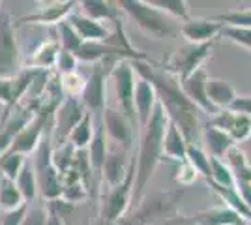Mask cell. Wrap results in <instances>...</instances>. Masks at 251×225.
<instances>
[{"label":"cell","instance_id":"1","mask_svg":"<svg viewBox=\"0 0 251 225\" xmlns=\"http://www.w3.org/2000/svg\"><path fill=\"white\" fill-rule=\"evenodd\" d=\"M131 66L141 79H145L154 86L157 94V103L163 107L169 120L176 124L178 129L184 133L188 143H191L193 133L197 129V122H199V109L182 92L180 81L176 77L169 75L165 70L163 72L156 70L154 66L148 64V60H135L131 62Z\"/></svg>","mask_w":251,"mask_h":225},{"label":"cell","instance_id":"2","mask_svg":"<svg viewBox=\"0 0 251 225\" xmlns=\"http://www.w3.org/2000/svg\"><path fill=\"white\" fill-rule=\"evenodd\" d=\"M169 126V117L157 103L148 124L143 128V137L135 156V182H133V203L145 199V190L152 180L157 165L163 161V139Z\"/></svg>","mask_w":251,"mask_h":225},{"label":"cell","instance_id":"3","mask_svg":"<svg viewBox=\"0 0 251 225\" xmlns=\"http://www.w3.org/2000/svg\"><path fill=\"white\" fill-rule=\"evenodd\" d=\"M182 199V188L173 192L152 195L148 201H141L131 214L124 216L116 225H157L173 218L176 204Z\"/></svg>","mask_w":251,"mask_h":225},{"label":"cell","instance_id":"4","mask_svg":"<svg viewBox=\"0 0 251 225\" xmlns=\"http://www.w3.org/2000/svg\"><path fill=\"white\" fill-rule=\"evenodd\" d=\"M34 171L38 178V192L42 193L43 199L54 201L62 197V182L60 173L56 171L52 163V124L45 129L43 139L36 150V158L32 160Z\"/></svg>","mask_w":251,"mask_h":225},{"label":"cell","instance_id":"5","mask_svg":"<svg viewBox=\"0 0 251 225\" xmlns=\"http://www.w3.org/2000/svg\"><path fill=\"white\" fill-rule=\"evenodd\" d=\"M116 4L120 11L127 13L135 21V25L143 32L150 34L154 38H165L175 34L173 19L156 10L154 6H150L147 0H120Z\"/></svg>","mask_w":251,"mask_h":225},{"label":"cell","instance_id":"6","mask_svg":"<svg viewBox=\"0 0 251 225\" xmlns=\"http://www.w3.org/2000/svg\"><path fill=\"white\" fill-rule=\"evenodd\" d=\"M133 182H135V154L131 158L124 180L115 188H107V197H103V203H101L100 225H116L124 218L133 197Z\"/></svg>","mask_w":251,"mask_h":225},{"label":"cell","instance_id":"7","mask_svg":"<svg viewBox=\"0 0 251 225\" xmlns=\"http://www.w3.org/2000/svg\"><path fill=\"white\" fill-rule=\"evenodd\" d=\"M214 42L208 43H184L176 49V53L171 56V60L165 66V72L173 77H176L178 81H186L188 77L199 72L202 64L208 60L212 53Z\"/></svg>","mask_w":251,"mask_h":225},{"label":"cell","instance_id":"8","mask_svg":"<svg viewBox=\"0 0 251 225\" xmlns=\"http://www.w3.org/2000/svg\"><path fill=\"white\" fill-rule=\"evenodd\" d=\"M115 83L116 100L120 103V111L124 113V117L129 120V124L135 129L137 126V113H135V70L131 62L122 60L116 62L115 68L111 70L109 75Z\"/></svg>","mask_w":251,"mask_h":225},{"label":"cell","instance_id":"9","mask_svg":"<svg viewBox=\"0 0 251 225\" xmlns=\"http://www.w3.org/2000/svg\"><path fill=\"white\" fill-rule=\"evenodd\" d=\"M21 70V51L15 40V25L8 11L0 10V77H13Z\"/></svg>","mask_w":251,"mask_h":225},{"label":"cell","instance_id":"10","mask_svg":"<svg viewBox=\"0 0 251 225\" xmlns=\"http://www.w3.org/2000/svg\"><path fill=\"white\" fill-rule=\"evenodd\" d=\"M34 77H36V70H28V68H23L13 77H0V103L4 105V115L0 118V124H4L11 117V113L19 107V101L21 98L26 96Z\"/></svg>","mask_w":251,"mask_h":225},{"label":"cell","instance_id":"11","mask_svg":"<svg viewBox=\"0 0 251 225\" xmlns=\"http://www.w3.org/2000/svg\"><path fill=\"white\" fill-rule=\"evenodd\" d=\"M86 115L83 101L77 98H64L60 107L56 109L52 118V147L64 145L70 139V133Z\"/></svg>","mask_w":251,"mask_h":225},{"label":"cell","instance_id":"12","mask_svg":"<svg viewBox=\"0 0 251 225\" xmlns=\"http://www.w3.org/2000/svg\"><path fill=\"white\" fill-rule=\"evenodd\" d=\"M115 64L116 62L92 64L90 75L86 77L81 101H83L84 109L92 115H101V111L105 109V83H107V77L111 75V70L115 68Z\"/></svg>","mask_w":251,"mask_h":225},{"label":"cell","instance_id":"13","mask_svg":"<svg viewBox=\"0 0 251 225\" xmlns=\"http://www.w3.org/2000/svg\"><path fill=\"white\" fill-rule=\"evenodd\" d=\"M40 6L43 8H38L34 13H28V15H23L19 19H13V25H58V23L66 21L72 13H74V8L77 6V2L74 0H64V2H47L43 4L40 2Z\"/></svg>","mask_w":251,"mask_h":225},{"label":"cell","instance_id":"14","mask_svg":"<svg viewBox=\"0 0 251 225\" xmlns=\"http://www.w3.org/2000/svg\"><path fill=\"white\" fill-rule=\"evenodd\" d=\"M208 124L225 131L236 147L240 143H246V141L251 139V118L238 115V113H232L230 109H223L218 115H214L210 118Z\"/></svg>","mask_w":251,"mask_h":225},{"label":"cell","instance_id":"15","mask_svg":"<svg viewBox=\"0 0 251 225\" xmlns=\"http://www.w3.org/2000/svg\"><path fill=\"white\" fill-rule=\"evenodd\" d=\"M101 120H103V128L109 133V137L115 141V145L126 149L127 152L131 150L133 143V126L129 124V120L124 117L122 111L115 107H107L101 111Z\"/></svg>","mask_w":251,"mask_h":225},{"label":"cell","instance_id":"16","mask_svg":"<svg viewBox=\"0 0 251 225\" xmlns=\"http://www.w3.org/2000/svg\"><path fill=\"white\" fill-rule=\"evenodd\" d=\"M36 113H38L36 103L28 101L26 105H19L4 124H0V158L10 150L11 143L17 137V133L36 117Z\"/></svg>","mask_w":251,"mask_h":225},{"label":"cell","instance_id":"17","mask_svg":"<svg viewBox=\"0 0 251 225\" xmlns=\"http://www.w3.org/2000/svg\"><path fill=\"white\" fill-rule=\"evenodd\" d=\"M206 81H208V75L201 68L199 72H195V74L191 75V77H188L186 81H182V83H180V88H182V92L186 94V98H188L189 101L199 109V111L206 113L210 117H214V115H218L220 111L208 101V96H206Z\"/></svg>","mask_w":251,"mask_h":225},{"label":"cell","instance_id":"18","mask_svg":"<svg viewBox=\"0 0 251 225\" xmlns=\"http://www.w3.org/2000/svg\"><path fill=\"white\" fill-rule=\"evenodd\" d=\"M127 150L115 145L111 150H107V158H105L103 173H101V180H103L109 188H115L122 182L127 175L131 158H127Z\"/></svg>","mask_w":251,"mask_h":225},{"label":"cell","instance_id":"19","mask_svg":"<svg viewBox=\"0 0 251 225\" xmlns=\"http://www.w3.org/2000/svg\"><path fill=\"white\" fill-rule=\"evenodd\" d=\"M180 32L188 43H208L220 38L221 25L214 19H189L182 23Z\"/></svg>","mask_w":251,"mask_h":225},{"label":"cell","instance_id":"20","mask_svg":"<svg viewBox=\"0 0 251 225\" xmlns=\"http://www.w3.org/2000/svg\"><path fill=\"white\" fill-rule=\"evenodd\" d=\"M157 105V94L154 86L145 79H137L135 83V113H137V126L143 129L148 124L154 109Z\"/></svg>","mask_w":251,"mask_h":225},{"label":"cell","instance_id":"21","mask_svg":"<svg viewBox=\"0 0 251 225\" xmlns=\"http://www.w3.org/2000/svg\"><path fill=\"white\" fill-rule=\"evenodd\" d=\"M60 42L58 38H51L47 42H43L32 56L26 60L25 68L28 70H36V72H52L54 66H56V60H58V54H60Z\"/></svg>","mask_w":251,"mask_h":225},{"label":"cell","instance_id":"22","mask_svg":"<svg viewBox=\"0 0 251 225\" xmlns=\"http://www.w3.org/2000/svg\"><path fill=\"white\" fill-rule=\"evenodd\" d=\"M66 21L74 26V30L83 42H105L111 36L109 28H105L101 23L84 17L83 13H72Z\"/></svg>","mask_w":251,"mask_h":225},{"label":"cell","instance_id":"23","mask_svg":"<svg viewBox=\"0 0 251 225\" xmlns=\"http://www.w3.org/2000/svg\"><path fill=\"white\" fill-rule=\"evenodd\" d=\"M206 96H208V101L218 109V111H223V109H229L230 103L236 100V90L234 86L230 85L229 81L225 79H220V77H208L206 81Z\"/></svg>","mask_w":251,"mask_h":225},{"label":"cell","instance_id":"24","mask_svg":"<svg viewBox=\"0 0 251 225\" xmlns=\"http://www.w3.org/2000/svg\"><path fill=\"white\" fill-rule=\"evenodd\" d=\"M202 141H204V152L208 154L210 158H225L227 152H229L232 147H236L232 139L225 131H221L220 128L212 126V124H206L204 129H202Z\"/></svg>","mask_w":251,"mask_h":225},{"label":"cell","instance_id":"25","mask_svg":"<svg viewBox=\"0 0 251 225\" xmlns=\"http://www.w3.org/2000/svg\"><path fill=\"white\" fill-rule=\"evenodd\" d=\"M188 139L184 137V133L178 129L176 124H173L169 120L167 131H165V139H163V160L167 158L171 161H180L186 160L188 154Z\"/></svg>","mask_w":251,"mask_h":225},{"label":"cell","instance_id":"26","mask_svg":"<svg viewBox=\"0 0 251 225\" xmlns=\"http://www.w3.org/2000/svg\"><path fill=\"white\" fill-rule=\"evenodd\" d=\"M81 13L84 17L92 19V21L103 23L111 21L115 23L120 17V8L116 2H109V0H84L81 2Z\"/></svg>","mask_w":251,"mask_h":225},{"label":"cell","instance_id":"27","mask_svg":"<svg viewBox=\"0 0 251 225\" xmlns=\"http://www.w3.org/2000/svg\"><path fill=\"white\" fill-rule=\"evenodd\" d=\"M227 165H229L230 173L234 176V184L236 182H248L251 184V163L246 158L244 150H240L238 147H232L225 156Z\"/></svg>","mask_w":251,"mask_h":225},{"label":"cell","instance_id":"28","mask_svg":"<svg viewBox=\"0 0 251 225\" xmlns=\"http://www.w3.org/2000/svg\"><path fill=\"white\" fill-rule=\"evenodd\" d=\"M23 204H26V203H25V199H23L17 184L13 182V180L4 178V176L0 175V208H2L4 212H10V210H15V208H19Z\"/></svg>","mask_w":251,"mask_h":225},{"label":"cell","instance_id":"29","mask_svg":"<svg viewBox=\"0 0 251 225\" xmlns=\"http://www.w3.org/2000/svg\"><path fill=\"white\" fill-rule=\"evenodd\" d=\"M15 184H17V188H19V192H21L26 204L36 199V195H38V178H36V171H34V163L32 161L26 160Z\"/></svg>","mask_w":251,"mask_h":225},{"label":"cell","instance_id":"30","mask_svg":"<svg viewBox=\"0 0 251 225\" xmlns=\"http://www.w3.org/2000/svg\"><path fill=\"white\" fill-rule=\"evenodd\" d=\"M94 137V122H92V113L86 111V115L83 120L74 128V131L70 133V143L74 145L75 150H86L90 141Z\"/></svg>","mask_w":251,"mask_h":225},{"label":"cell","instance_id":"31","mask_svg":"<svg viewBox=\"0 0 251 225\" xmlns=\"http://www.w3.org/2000/svg\"><path fill=\"white\" fill-rule=\"evenodd\" d=\"M150 6H154L156 10L165 13L171 19H180V21H189V8L188 2L184 0H147Z\"/></svg>","mask_w":251,"mask_h":225},{"label":"cell","instance_id":"32","mask_svg":"<svg viewBox=\"0 0 251 225\" xmlns=\"http://www.w3.org/2000/svg\"><path fill=\"white\" fill-rule=\"evenodd\" d=\"M186 160L189 161V165L197 171V175H201L204 180L212 178V167H210V156L202 149L195 147L193 143L188 145V154H186Z\"/></svg>","mask_w":251,"mask_h":225},{"label":"cell","instance_id":"33","mask_svg":"<svg viewBox=\"0 0 251 225\" xmlns=\"http://www.w3.org/2000/svg\"><path fill=\"white\" fill-rule=\"evenodd\" d=\"M25 163H26V156H23V154H4L0 158V175L15 182L19 173L25 167Z\"/></svg>","mask_w":251,"mask_h":225},{"label":"cell","instance_id":"34","mask_svg":"<svg viewBox=\"0 0 251 225\" xmlns=\"http://www.w3.org/2000/svg\"><path fill=\"white\" fill-rule=\"evenodd\" d=\"M75 154H77V150L74 149V145L70 141L64 145H58V147H52V163H54L56 171L60 175L68 171L74 165Z\"/></svg>","mask_w":251,"mask_h":225},{"label":"cell","instance_id":"35","mask_svg":"<svg viewBox=\"0 0 251 225\" xmlns=\"http://www.w3.org/2000/svg\"><path fill=\"white\" fill-rule=\"evenodd\" d=\"M84 85H86V79L79 72L60 75V86H62V92L66 98H77V100H81V96H83L84 92Z\"/></svg>","mask_w":251,"mask_h":225},{"label":"cell","instance_id":"36","mask_svg":"<svg viewBox=\"0 0 251 225\" xmlns=\"http://www.w3.org/2000/svg\"><path fill=\"white\" fill-rule=\"evenodd\" d=\"M210 167H212V178L206 182H214L223 188H234V176L225 161L218 160V158H210Z\"/></svg>","mask_w":251,"mask_h":225},{"label":"cell","instance_id":"37","mask_svg":"<svg viewBox=\"0 0 251 225\" xmlns=\"http://www.w3.org/2000/svg\"><path fill=\"white\" fill-rule=\"evenodd\" d=\"M216 23L225 25V26H244V28H251V8L248 10H232L227 13H220L212 17Z\"/></svg>","mask_w":251,"mask_h":225},{"label":"cell","instance_id":"38","mask_svg":"<svg viewBox=\"0 0 251 225\" xmlns=\"http://www.w3.org/2000/svg\"><path fill=\"white\" fill-rule=\"evenodd\" d=\"M58 42H60V47H62L64 51L74 54L75 51L81 47L83 40L77 36V32H75L74 26H72L70 23L62 21V23H58Z\"/></svg>","mask_w":251,"mask_h":225},{"label":"cell","instance_id":"39","mask_svg":"<svg viewBox=\"0 0 251 225\" xmlns=\"http://www.w3.org/2000/svg\"><path fill=\"white\" fill-rule=\"evenodd\" d=\"M220 38H225L229 42L242 45L251 51V28H244V26H225L221 25Z\"/></svg>","mask_w":251,"mask_h":225},{"label":"cell","instance_id":"40","mask_svg":"<svg viewBox=\"0 0 251 225\" xmlns=\"http://www.w3.org/2000/svg\"><path fill=\"white\" fill-rule=\"evenodd\" d=\"M197 171L189 165L188 160L180 161L178 163V169H176V175H175V178H176V182L180 184V186H189V184H193L195 180H197Z\"/></svg>","mask_w":251,"mask_h":225},{"label":"cell","instance_id":"41","mask_svg":"<svg viewBox=\"0 0 251 225\" xmlns=\"http://www.w3.org/2000/svg\"><path fill=\"white\" fill-rule=\"evenodd\" d=\"M75 70H77V58L72 53L60 49L58 60H56V66H54V72L58 75H64V74H72Z\"/></svg>","mask_w":251,"mask_h":225},{"label":"cell","instance_id":"42","mask_svg":"<svg viewBox=\"0 0 251 225\" xmlns=\"http://www.w3.org/2000/svg\"><path fill=\"white\" fill-rule=\"evenodd\" d=\"M47 222V210L45 208H28L21 225H45Z\"/></svg>","mask_w":251,"mask_h":225},{"label":"cell","instance_id":"43","mask_svg":"<svg viewBox=\"0 0 251 225\" xmlns=\"http://www.w3.org/2000/svg\"><path fill=\"white\" fill-rule=\"evenodd\" d=\"M28 210V204H23L15 210H10V212H4V218H2V225H21L23 220H25V214Z\"/></svg>","mask_w":251,"mask_h":225},{"label":"cell","instance_id":"44","mask_svg":"<svg viewBox=\"0 0 251 225\" xmlns=\"http://www.w3.org/2000/svg\"><path fill=\"white\" fill-rule=\"evenodd\" d=\"M229 109L232 113H238V115L251 118V96H236V100L230 103Z\"/></svg>","mask_w":251,"mask_h":225},{"label":"cell","instance_id":"45","mask_svg":"<svg viewBox=\"0 0 251 225\" xmlns=\"http://www.w3.org/2000/svg\"><path fill=\"white\" fill-rule=\"evenodd\" d=\"M45 225H66V224H64V220L60 216H56L54 212L47 210V222H45Z\"/></svg>","mask_w":251,"mask_h":225}]
</instances>
